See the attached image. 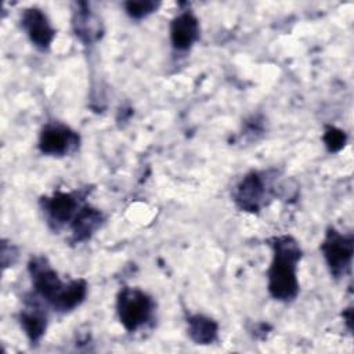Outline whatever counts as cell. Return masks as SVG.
Returning <instances> with one entry per match:
<instances>
[{
  "label": "cell",
  "instance_id": "13",
  "mask_svg": "<svg viewBox=\"0 0 354 354\" xmlns=\"http://www.w3.org/2000/svg\"><path fill=\"white\" fill-rule=\"evenodd\" d=\"M187 330L195 344H212L218 336V324L203 314H194L187 318Z\"/></svg>",
  "mask_w": 354,
  "mask_h": 354
},
{
  "label": "cell",
  "instance_id": "11",
  "mask_svg": "<svg viewBox=\"0 0 354 354\" xmlns=\"http://www.w3.org/2000/svg\"><path fill=\"white\" fill-rule=\"evenodd\" d=\"M37 300L39 297L33 293L32 300L26 301V306L21 310L18 317L21 328L32 344L37 343L47 329V315L37 304Z\"/></svg>",
  "mask_w": 354,
  "mask_h": 354
},
{
  "label": "cell",
  "instance_id": "2",
  "mask_svg": "<svg viewBox=\"0 0 354 354\" xmlns=\"http://www.w3.org/2000/svg\"><path fill=\"white\" fill-rule=\"evenodd\" d=\"M268 243L272 250V260L267 271L268 292L278 301H292L300 290L297 264L303 254L301 248L290 235L272 236Z\"/></svg>",
  "mask_w": 354,
  "mask_h": 354
},
{
  "label": "cell",
  "instance_id": "7",
  "mask_svg": "<svg viewBox=\"0 0 354 354\" xmlns=\"http://www.w3.org/2000/svg\"><path fill=\"white\" fill-rule=\"evenodd\" d=\"M39 149L44 155L65 156L80 145L79 134L61 122L46 123L39 134Z\"/></svg>",
  "mask_w": 354,
  "mask_h": 354
},
{
  "label": "cell",
  "instance_id": "10",
  "mask_svg": "<svg viewBox=\"0 0 354 354\" xmlns=\"http://www.w3.org/2000/svg\"><path fill=\"white\" fill-rule=\"evenodd\" d=\"M169 32L173 48L187 51L199 39V21L191 10H183L171 19Z\"/></svg>",
  "mask_w": 354,
  "mask_h": 354
},
{
  "label": "cell",
  "instance_id": "3",
  "mask_svg": "<svg viewBox=\"0 0 354 354\" xmlns=\"http://www.w3.org/2000/svg\"><path fill=\"white\" fill-rule=\"evenodd\" d=\"M272 189L274 184L270 171L252 170L236 183L232 189V199L241 210L259 213L270 202Z\"/></svg>",
  "mask_w": 354,
  "mask_h": 354
},
{
  "label": "cell",
  "instance_id": "9",
  "mask_svg": "<svg viewBox=\"0 0 354 354\" xmlns=\"http://www.w3.org/2000/svg\"><path fill=\"white\" fill-rule=\"evenodd\" d=\"M72 29L75 36L86 46L97 43L104 36L102 19L83 1L76 4L72 14Z\"/></svg>",
  "mask_w": 354,
  "mask_h": 354
},
{
  "label": "cell",
  "instance_id": "14",
  "mask_svg": "<svg viewBox=\"0 0 354 354\" xmlns=\"http://www.w3.org/2000/svg\"><path fill=\"white\" fill-rule=\"evenodd\" d=\"M159 7H160V3L153 0H137V1L130 0L124 3L126 14L133 19L147 18L148 15L156 12Z\"/></svg>",
  "mask_w": 354,
  "mask_h": 354
},
{
  "label": "cell",
  "instance_id": "5",
  "mask_svg": "<svg viewBox=\"0 0 354 354\" xmlns=\"http://www.w3.org/2000/svg\"><path fill=\"white\" fill-rule=\"evenodd\" d=\"M321 252L330 275L336 279L344 277L350 270L354 253L353 234H343L329 227L321 243Z\"/></svg>",
  "mask_w": 354,
  "mask_h": 354
},
{
  "label": "cell",
  "instance_id": "12",
  "mask_svg": "<svg viewBox=\"0 0 354 354\" xmlns=\"http://www.w3.org/2000/svg\"><path fill=\"white\" fill-rule=\"evenodd\" d=\"M104 214L100 209L90 205H83L69 224L72 231V241L83 242L90 239L104 224Z\"/></svg>",
  "mask_w": 354,
  "mask_h": 354
},
{
  "label": "cell",
  "instance_id": "8",
  "mask_svg": "<svg viewBox=\"0 0 354 354\" xmlns=\"http://www.w3.org/2000/svg\"><path fill=\"white\" fill-rule=\"evenodd\" d=\"M21 26L37 50L47 51L51 47L55 37V29L43 10L37 7L25 8L21 15Z\"/></svg>",
  "mask_w": 354,
  "mask_h": 354
},
{
  "label": "cell",
  "instance_id": "16",
  "mask_svg": "<svg viewBox=\"0 0 354 354\" xmlns=\"http://www.w3.org/2000/svg\"><path fill=\"white\" fill-rule=\"evenodd\" d=\"M343 318L346 319L348 328L351 329V321H353V311H351V308H347V310L343 313Z\"/></svg>",
  "mask_w": 354,
  "mask_h": 354
},
{
  "label": "cell",
  "instance_id": "6",
  "mask_svg": "<svg viewBox=\"0 0 354 354\" xmlns=\"http://www.w3.org/2000/svg\"><path fill=\"white\" fill-rule=\"evenodd\" d=\"M84 196L86 192L80 191H57L51 196H43L40 199V209L48 227L58 231L66 224H71L79 209L83 206Z\"/></svg>",
  "mask_w": 354,
  "mask_h": 354
},
{
  "label": "cell",
  "instance_id": "15",
  "mask_svg": "<svg viewBox=\"0 0 354 354\" xmlns=\"http://www.w3.org/2000/svg\"><path fill=\"white\" fill-rule=\"evenodd\" d=\"M322 141L329 152H339L347 141V136L342 129H337L335 126H325Z\"/></svg>",
  "mask_w": 354,
  "mask_h": 354
},
{
  "label": "cell",
  "instance_id": "4",
  "mask_svg": "<svg viewBox=\"0 0 354 354\" xmlns=\"http://www.w3.org/2000/svg\"><path fill=\"white\" fill-rule=\"evenodd\" d=\"M155 303L140 288L124 286L116 296V313L119 322L127 332H136L152 317Z\"/></svg>",
  "mask_w": 354,
  "mask_h": 354
},
{
  "label": "cell",
  "instance_id": "1",
  "mask_svg": "<svg viewBox=\"0 0 354 354\" xmlns=\"http://www.w3.org/2000/svg\"><path fill=\"white\" fill-rule=\"evenodd\" d=\"M33 293L58 313H69L79 307L87 296V282L83 278L61 281L57 271L43 256H35L28 263Z\"/></svg>",
  "mask_w": 354,
  "mask_h": 354
}]
</instances>
